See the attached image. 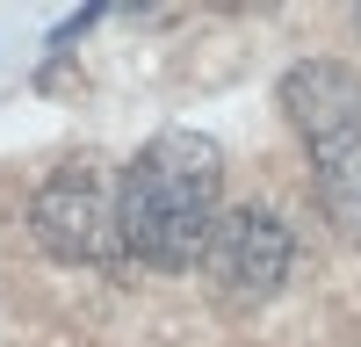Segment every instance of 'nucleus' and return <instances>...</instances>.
<instances>
[{
    "instance_id": "f257e3e1",
    "label": "nucleus",
    "mask_w": 361,
    "mask_h": 347,
    "mask_svg": "<svg viewBox=\"0 0 361 347\" xmlns=\"http://www.w3.org/2000/svg\"><path fill=\"white\" fill-rule=\"evenodd\" d=\"M217 181L224 152L202 130H159L116 174V224H123V253L159 275L202 268V246L217 231Z\"/></svg>"
},
{
    "instance_id": "f03ea898",
    "label": "nucleus",
    "mask_w": 361,
    "mask_h": 347,
    "mask_svg": "<svg viewBox=\"0 0 361 347\" xmlns=\"http://www.w3.org/2000/svg\"><path fill=\"white\" fill-rule=\"evenodd\" d=\"M29 231H37V246L51 260H73V268L109 260L123 246V224H116V174L94 166V159L58 166L37 188V202H29Z\"/></svg>"
},
{
    "instance_id": "7ed1b4c3",
    "label": "nucleus",
    "mask_w": 361,
    "mask_h": 347,
    "mask_svg": "<svg viewBox=\"0 0 361 347\" xmlns=\"http://www.w3.org/2000/svg\"><path fill=\"white\" fill-rule=\"evenodd\" d=\"M289 268H296V231H289L275 210H260V202L224 210L217 231H209V246H202L209 289H217L224 304H238V311L267 304V297L289 282Z\"/></svg>"
},
{
    "instance_id": "20e7f679",
    "label": "nucleus",
    "mask_w": 361,
    "mask_h": 347,
    "mask_svg": "<svg viewBox=\"0 0 361 347\" xmlns=\"http://www.w3.org/2000/svg\"><path fill=\"white\" fill-rule=\"evenodd\" d=\"M282 109L311 159H333L347 145H361V73L340 58H304L282 80Z\"/></svg>"
},
{
    "instance_id": "39448f33",
    "label": "nucleus",
    "mask_w": 361,
    "mask_h": 347,
    "mask_svg": "<svg viewBox=\"0 0 361 347\" xmlns=\"http://www.w3.org/2000/svg\"><path fill=\"white\" fill-rule=\"evenodd\" d=\"M311 174H318V195H325V217L361 246V145H347L333 159H311Z\"/></svg>"
},
{
    "instance_id": "423d86ee",
    "label": "nucleus",
    "mask_w": 361,
    "mask_h": 347,
    "mask_svg": "<svg viewBox=\"0 0 361 347\" xmlns=\"http://www.w3.org/2000/svg\"><path fill=\"white\" fill-rule=\"evenodd\" d=\"M354 22H361V15H354Z\"/></svg>"
}]
</instances>
